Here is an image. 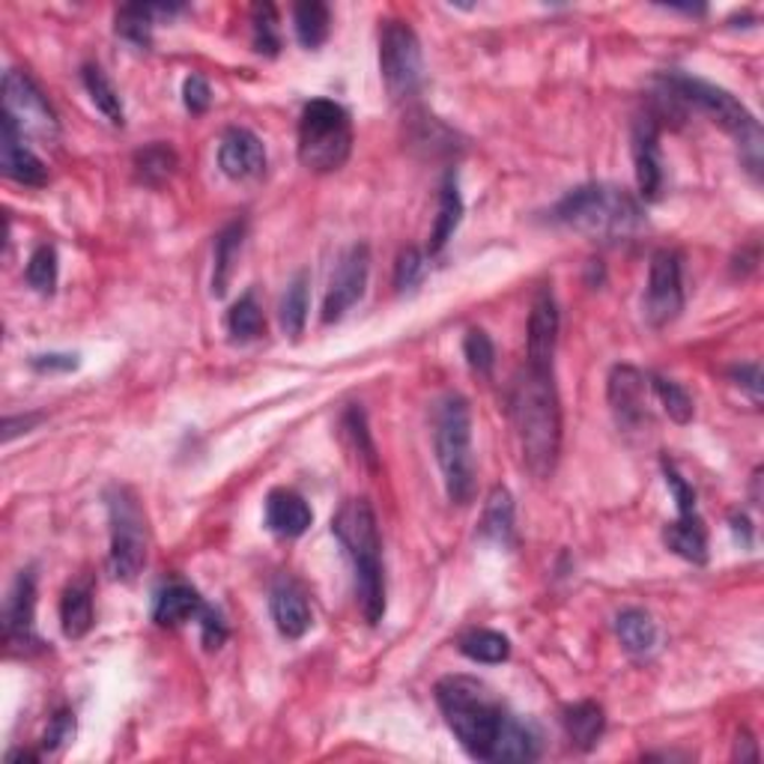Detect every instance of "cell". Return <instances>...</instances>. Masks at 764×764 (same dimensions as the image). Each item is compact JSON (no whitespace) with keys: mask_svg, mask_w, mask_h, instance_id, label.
<instances>
[{"mask_svg":"<svg viewBox=\"0 0 764 764\" xmlns=\"http://www.w3.org/2000/svg\"><path fill=\"white\" fill-rule=\"evenodd\" d=\"M666 546L672 553H678L681 559H687L693 564L707 562V535L705 525L698 520V514L693 516H678L675 523L666 525Z\"/></svg>","mask_w":764,"mask_h":764,"instance_id":"24","label":"cell"},{"mask_svg":"<svg viewBox=\"0 0 764 764\" xmlns=\"http://www.w3.org/2000/svg\"><path fill=\"white\" fill-rule=\"evenodd\" d=\"M177 12V7H123L117 12V33L134 46H150L153 39V24L155 16H171Z\"/></svg>","mask_w":764,"mask_h":764,"instance_id":"31","label":"cell"},{"mask_svg":"<svg viewBox=\"0 0 764 764\" xmlns=\"http://www.w3.org/2000/svg\"><path fill=\"white\" fill-rule=\"evenodd\" d=\"M481 537L499 546H507L514 541V499L505 487H496L490 493L484 516H481Z\"/></svg>","mask_w":764,"mask_h":764,"instance_id":"25","label":"cell"},{"mask_svg":"<svg viewBox=\"0 0 764 764\" xmlns=\"http://www.w3.org/2000/svg\"><path fill=\"white\" fill-rule=\"evenodd\" d=\"M424 272H428V260H424V254H421L419 249L401 251V258L394 263V286H398L401 293H406V290L421 284Z\"/></svg>","mask_w":764,"mask_h":764,"instance_id":"42","label":"cell"},{"mask_svg":"<svg viewBox=\"0 0 764 764\" xmlns=\"http://www.w3.org/2000/svg\"><path fill=\"white\" fill-rule=\"evenodd\" d=\"M463 355H466L469 368L481 376H490L493 364H496V346L490 341V334L484 329H472L463 341Z\"/></svg>","mask_w":764,"mask_h":764,"instance_id":"41","label":"cell"},{"mask_svg":"<svg viewBox=\"0 0 764 764\" xmlns=\"http://www.w3.org/2000/svg\"><path fill=\"white\" fill-rule=\"evenodd\" d=\"M436 702L445 716V723L472 758L490 762L493 744H496L502 723H505V707L499 705L478 678L469 675H449L436 684Z\"/></svg>","mask_w":764,"mask_h":764,"instance_id":"3","label":"cell"},{"mask_svg":"<svg viewBox=\"0 0 764 764\" xmlns=\"http://www.w3.org/2000/svg\"><path fill=\"white\" fill-rule=\"evenodd\" d=\"M334 537L350 555L355 571V601L368 624H380L385 615V573H382V544L376 514L368 499H350L332 520Z\"/></svg>","mask_w":764,"mask_h":764,"instance_id":"2","label":"cell"},{"mask_svg":"<svg viewBox=\"0 0 764 764\" xmlns=\"http://www.w3.org/2000/svg\"><path fill=\"white\" fill-rule=\"evenodd\" d=\"M84 87H87V93H90V99H93V105L99 108V111L111 120V123L114 125L125 123V111H123V102H120V93H117V87L111 84V78H108L102 69L84 67Z\"/></svg>","mask_w":764,"mask_h":764,"instance_id":"34","label":"cell"},{"mask_svg":"<svg viewBox=\"0 0 764 764\" xmlns=\"http://www.w3.org/2000/svg\"><path fill=\"white\" fill-rule=\"evenodd\" d=\"M293 28H296V39L302 46L320 48L332 30V12L320 0H305L293 10Z\"/></svg>","mask_w":764,"mask_h":764,"instance_id":"29","label":"cell"},{"mask_svg":"<svg viewBox=\"0 0 764 764\" xmlns=\"http://www.w3.org/2000/svg\"><path fill=\"white\" fill-rule=\"evenodd\" d=\"M460 651L466 654L472 663H484V666H496L511 657V642L507 636L496 631H472L460 640Z\"/></svg>","mask_w":764,"mask_h":764,"instance_id":"33","label":"cell"},{"mask_svg":"<svg viewBox=\"0 0 764 764\" xmlns=\"http://www.w3.org/2000/svg\"><path fill=\"white\" fill-rule=\"evenodd\" d=\"M562 723L571 744L589 753L601 741L603 728H606V716H603V707L597 702H576V705L564 707Z\"/></svg>","mask_w":764,"mask_h":764,"instance_id":"23","label":"cell"},{"mask_svg":"<svg viewBox=\"0 0 764 764\" xmlns=\"http://www.w3.org/2000/svg\"><path fill=\"white\" fill-rule=\"evenodd\" d=\"M651 389H654V394H657L660 403H663V410H666L668 419L678 421V424H687V421L693 419V398L681 389L678 382L663 380V376H651Z\"/></svg>","mask_w":764,"mask_h":764,"instance_id":"38","label":"cell"},{"mask_svg":"<svg viewBox=\"0 0 764 764\" xmlns=\"http://www.w3.org/2000/svg\"><path fill=\"white\" fill-rule=\"evenodd\" d=\"M203 601L201 594L194 592L191 585H168L159 592L153 606V621L162 624V627H177V624H185L191 619H201Z\"/></svg>","mask_w":764,"mask_h":764,"instance_id":"22","label":"cell"},{"mask_svg":"<svg viewBox=\"0 0 764 764\" xmlns=\"http://www.w3.org/2000/svg\"><path fill=\"white\" fill-rule=\"evenodd\" d=\"M3 114L10 117L24 134H37L46 141H54L60 134L54 108L46 99V93L39 90L37 81L21 69H10L3 76Z\"/></svg>","mask_w":764,"mask_h":764,"instance_id":"10","label":"cell"},{"mask_svg":"<svg viewBox=\"0 0 764 764\" xmlns=\"http://www.w3.org/2000/svg\"><path fill=\"white\" fill-rule=\"evenodd\" d=\"M633 164H636V182H640L642 201H657L666 171H663V153H660V129L654 117H640L633 123Z\"/></svg>","mask_w":764,"mask_h":764,"instance_id":"13","label":"cell"},{"mask_svg":"<svg viewBox=\"0 0 764 764\" xmlns=\"http://www.w3.org/2000/svg\"><path fill=\"white\" fill-rule=\"evenodd\" d=\"M684 308V281H681V254L672 249L654 251L651 258L649 290H645V320L651 325H666Z\"/></svg>","mask_w":764,"mask_h":764,"instance_id":"11","label":"cell"},{"mask_svg":"<svg viewBox=\"0 0 764 764\" xmlns=\"http://www.w3.org/2000/svg\"><path fill=\"white\" fill-rule=\"evenodd\" d=\"M341 428H344V433L353 442V449L359 451V458L368 463V469L376 472V445L371 440V430H368V419H364L362 406H350L344 412V419H341Z\"/></svg>","mask_w":764,"mask_h":764,"instance_id":"39","label":"cell"},{"mask_svg":"<svg viewBox=\"0 0 764 764\" xmlns=\"http://www.w3.org/2000/svg\"><path fill=\"white\" fill-rule=\"evenodd\" d=\"M269 610H272L275 627L286 640H299L311 627V606L305 601V592L290 580H278L269 597Z\"/></svg>","mask_w":764,"mask_h":764,"instance_id":"18","label":"cell"},{"mask_svg":"<svg viewBox=\"0 0 764 764\" xmlns=\"http://www.w3.org/2000/svg\"><path fill=\"white\" fill-rule=\"evenodd\" d=\"M555 341H559V305L550 290H541L529 314V346H525V364L553 371Z\"/></svg>","mask_w":764,"mask_h":764,"instance_id":"15","label":"cell"},{"mask_svg":"<svg viewBox=\"0 0 764 764\" xmlns=\"http://www.w3.org/2000/svg\"><path fill=\"white\" fill-rule=\"evenodd\" d=\"M663 475H666V484L668 490H672V496L678 502V516L696 514V493H693V487L678 475V469L672 466L668 460H663Z\"/></svg>","mask_w":764,"mask_h":764,"instance_id":"44","label":"cell"},{"mask_svg":"<svg viewBox=\"0 0 764 764\" xmlns=\"http://www.w3.org/2000/svg\"><path fill=\"white\" fill-rule=\"evenodd\" d=\"M311 507L293 490H272L267 499V525L278 537H302L311 529Z\"/></svg>","mask_w":764,"mask_h":764,"instance_id":"19","label":"cell"},{"mask_svg":"<svg viewBox=\"0 0 764 764\" xmlns=\"http://www.w3.org/2000/svg\"><path fill=\"white\" fill-rule=\"evenodd\" d=\"M30 364L37 368V371H76L78 368V355H69V353H48V355H33L30 359Z\"/></svg>","mask_w":764,"mask_h":764,"instance_id":"48","label":"cell"},{"mask_svg":"<svg viewBox=\"0 0 764 764\" xmlns=\"http://www.w3.org/2000/svg\"><path fill=\"white\" fill-rule=\"evenodd\" d=\"M308 284H311L308 272H299V275L290 281V286H286L284 299H281V329H284V334H290L293 341H299L302 332H305Z\"/></svg>","mask_w":764,"mask_h":764,"instance_id":"32","label":"cell"},{"mask_svg":"<svg viewBox=\"0 0 764 764\" xmlns=\"http://www.w3.org/2000/svg\"><path fill=\"white\" fill-rule=\"evenodd\" d=\"M228 332L233 341H254L263 332V311H260L254 293H245L228 314Z\"/></svg>","mask_w":764,"mask_h":764,"instance_id":"36","label":"cell"},{"mask_svg":"<svg viewBox=\"0 0 764 764\" xmlns=\"http://www.w3.org/2000/svg\"><path fill=\"white\" fill-rule=\"evenodd\" d=\"M380 69L394 99H403L419 90L421 42L406 21H385L380 37Z\"/></svg>","mask_w":764,"mask_h":764,"instance_id":"9","label":"cell"},{"mask_svg":"<svg viewBox=\"0 0 764 764\" xmlns=\"http://www.w3.org/2000/svg\"><path fill=\"white\" fill-rule=\"evenodd\" d=\"M60 621L69 640H81L93 627V597L84 585H72L60 601Z\"/></svg>","mask_w":764,"mask_h":764,"instance_id":"30","label":"cell"},{"mask_svg":"<svg viewBox=\"0 0 764 764\" xmlns=\"http://www.w3.org/2000/svg\"><path fill=\"white\" fill-rule=\"evenodd\" d=\"M645 376L631 364L612 368L610 382H606V398L615 412L621 428H636L645 421Z\"/></svg>","mask_w":764,"mask_h":764,"instance_id":"17","label":"cell"},{"mask_svg":"<svg viewBox=\"0 0 764 764\" xmlns=\"http://www.w3.org/2000/svg\"><path fill=\"white\" fill-rule=\"evenodd\" d=\"M553 219L585 237L624 239L642 228L645 212L627 189L612 182H589L564 194L553 210Z\"/></svg>","mask_w":764,"mask_h":764,"instance_id":"4","label":"cell"},{"mask_svg":"<svg viewBox=\"0 0 764 764\" xmlns=\"http://www.w3.org/2000/svg\"><path fill=\"white\" fill-rule=\"evenodd\" d=\"M33 612H37V585H33L30 573L21 571V576L12 585L10 597H7V610H3V627H7V640L12 645L37 642V636H33Z\"/></svg>","mask_w":764,"mask_h":764,"instance_id":"20","label":"cell"},{"mask_svg":"<svg viewBox=\"0 0 764 764\" xmlns=\"http://www.w3.org/2000/svg\"><path fill=\"white\" fill-rule=\"evenodd\" d=\"M105 502L111 520V573L129 583L147 564V514L134 490L120 484L108 490Z\"/></svg>","mask_w":764,"mask_h":764,"instance_id":"8","label":"cell"},{"mask_svg":"<svg viewBox=\"0 0 764 764\" xmlns=\"http://www.w3.org/2000/svg\"><path fill=\"white\" fill-rule=\"evenodd\" d=\"M251 28H254V48L260 54H269L275 58L278 48H281V37H278V16L269 3H260L254 7V16H251Z\"/></svg>","mask_w":764,"mask_h":764,"instance_id":"40","label":"cell"},{"mask_svg":"<svg viewBox=\"0 0 764 764\" xmlns=\"http://www.w3.org/2000/svg\"><path fill=\"white\" fill-rule=\"evenodd\" d=\"M735 758H741V762H755V758H758V750H755V741L750 737V732H741V735H737Z\"/></svg>","mask_w":764,"mask_h":764,"instance_id":"50","label":"cell"},{"mask_svg":"<svg viewBox=\"0 0 764 764\" xmlns=\"http://www.w3.org/2000/svg\"><path fill=\"white\" fill-rule=\"evenodd\" d=\"M511 415H514L525 469L546 481L555 472L559 451H562V406H559L553 371L525 364L514 385Z\"/></svg>","mask_w":764,"mask_h":764,"instance_id":"1","label":"cell"},{"mask_svg":"<svg viewBox=\"0 0 764 764\" xmlns=\"http://www.w3.org/2000/svg\"><path fill=\"white\" fill-rule=\"evenodd\" d=\"M460 219H463V198H460L458 180L449 177L440 191V215H436V224H433V233H430V254H440L449 245Z\"/></svg>","mask_w":764,"mask_h":764,"instance_id":"27","label":"cell"},{"mask_svg":"<svg viewBox=\"0 0 764 764\" xmlns=\"http://www.w3.org/2000/svg\"><path fill=\"white\" fill-rule=\"evenodd\" d=\"M0 168L10 180L21 182V185L39 189V185L48 182L42 159L30 147H24V132L7 114H3V123H0Z\"/></svg>","mask_w":764,"mask_h":764,"instance_id":"16","label":"cell"},{"mask_svg":"<svg viewBox=\"0 0 764 764\" xmlns=\"http://www.w3.org/2000/svg\"><path fill=\"white\" fill-rule=\"evenodd\" d=\"M42 419V415H24V419H7V424H3V440L10 442L12 436H19V433H28L37 421Z\"/></svg>","mask_w":764,"mask_h":764,"instance_id":"49","label":"cell"},{"mask_svg":"<svg viewBox=\"0 0 764 764\" xmlns=\"http://www.w3.org/2000/svg\"><path fill=\"white\" fill-rule=\"evenodd\" d=\"M24 278L28 284L42 293V296H51L54 286H58V251L51 245H39L28 260V269H24Z\"/></svg>","mask_w":764,"mask_h":764,"instance_id":"37","label":"cell"},{"mask_svg":"<svg viewBox=\"0 0 764 764\" xmlns=\"http://www.w3.org/2000/svg\"><path fill=\"white\" fill-rule=\"evenodd\" d=\"M663 90H666L678 105H693L702 114H707L716 125H723L744 150V159L750 162V171H758L762 164V129L755 123V117L746 111L735 96L726 93L723 87L707 84L702 78L690 76H666L663 78Z\"/></svg>","mask_w":764,"mask_h":764,"instance_id":"6","label":"cell"},{"mask_svg":"<svg viewBox=\"0 0 764 764\" xmlns=\"http://www.w3.org/2000/svg\"><path fill=\"white\" fill-rule=\"evenodd\" d=\"M433 445L440 460L445 490L454 505L475 499V454H472V410L466 398L445 394L436 406Z\"/></svg>","mask_w":764,"mask_h":764,"instance_id":"5","label":"cell"},{"mask_svg":"<svg viewBox=\"0 0 764 764\" xmlns=\"http://www.w3.org/2000/svg\"><path fill=\"white\" fill-rule=\"evenodd\" d=\"M219 168L228 173L230 180L245 182L258 180L260 173L267 171V150L263 141L251 129L233 125L221 134L219 141Z\"/></svg>","mask_w":764,"mask_h":764,"instance_id":"14","label":"cell"},{"mask_svg":"<svg viewBox=\"0 0 764 764\" xmlns=\"http://www.w3.org/2000/svg\"><path fill=\"white\" fill-rule=\"evenodd\" d=\"M732 532H735L737 537L744 535V544H746V546L753 544V532H750V520H746L744 514H735V516H732Z\"/></svg>","mask_w":764,"mask_h":764,"instance_id":"51","label":"cell"},{"mask_svg":"<svg viewBox=\"0 0 764 764\" xmlns=\"http://www.w3.org/2000/svg\"><path fill=\"white\" fill-rule=\"evenodd\" d=\"M134 168H138V177L150 185H159L173 173L177 168V153H173L168 143H150L147 150L134 155Z\"/></svg>","mask_w":764,"mask_h":764,"instance_id":"35","label":"cell"},{"mask_svg":"<svg viewBox=\"0 0 764 764\" xmlns=\"http://www.w3.org/2000/svg\"><path fill=\"white\" fill-rule=\"evenodd\" d=\"M353 150V123L344 108L332 99L308 102L299 120V162L314 173L344 168Z\"/></svg>","mask_w":764,"mask_h":764,"instance_id":"7","label":"cell"},{"mask_svg":"<svg viewBox=\"0 0 764 764\" xmlns=\"http://www.w3.org/2000/svg\"><path fill=\"white\" fill-rule=\"evenodd\" d=\"M201 631H203V645L207 649H221V642L228 640V627H224V621H221V615L215 610H210V606H203L201 612Z\"/></svg>","mask_w":764,"mask_h":764,"instance_id":"46","label":"cell"},{"mask_svg":"<svg viewBox=\"0 0 764 764\" xmlns=\"http://www.w3.org/2000/svg\"><path fill=\"white\" fill-rule=\"evenodd\" d=\"M732 380H735L744 392H750V398H753L755 403H762V368H758V364H741V368L732 371Z\"/></svg>","mask_w":764,"mask_h":764,"instance_id":"47","label":"cell"},{"mask_svg":"<svg viewBox=\"0 0 764 764\" xmlns=\"http://www.w3.org/2000/svg\"><path fill=\"white\" fill-rule=\"evenodd\" d=\"M182 102L189 108L191 114H203L212 102V90L207 84V78L201 76H189L185 84H182Z\"/></svg>","mask_w":764,"mask_h":764,"instance_id":"45","label":"cell"},{"mask_svg":"<svg viewBox=\"0 0 764 764\" xmlns=\"http://www.w3.org/2000/svg\"><path fill=\"white\" fill-rule=\"evenodd\" d=\"M619 640L631 654H649L657 645V624L645 610H624L615 619Z\"/></svg>","mask_w":764,"mask_h":764,"instance_id":"28","label":"cell"},{"mask_svg":"<svg viewBox=\"0 0 764 764\" xmlns=\"http://www.w3.org/2000/svg\"><path fill=\"white\" fill-rule=\"evenodd\" d=\"M368 275H371V251H368V245H353L334 269L332 284H329L323 302V323H338L364 296Z\"/></svg>","mask_w":764,"mask_h":764,"instance_id":"12","label":"cell"},{"mask_svg":"<svg viewBox=\"0 0 764 764\" xmlns=\"http://www.w3.org/2000/svg\"><path fill=\"white\" fill-rule=\"evenodd\" d=\"M537 753H541V737L535 726L507 714L496 744H493V753H490V762H535Z\"/></svg>","mask_w":764,"mask_h":764,"instance_id":"21","label":"cell"},{"mask_svg":"<svg viewBox=\"0 0 764 764\" xmlns=\"http://www.w3.org/2000/svg\"><path fill=\"white\" fill-rule=\"evenodd\" d=\"M245 242V221H233L221 230L215 239V269H212V293L224 296L228 293L230 278H233V267H237L239 251Z\"/></svg>","mask_w":764,"mask_h":764,"instance_id":"26","label":"cell"},{"mask_svg":"<svg viewBox=\"0 0 764 764\" xmlns=\"http://www.w3.org/2000/svg\"><path fill=\"white\" fill-rule=\"evenodd\" d=\"M76 737V714L72 711H60L54 714V720L48 723L46 735H42V750L46 753H58L63 746Z\"/></svg>","mask_w":764,"mask_h":764,"instance_id":"43","label":"cell"}]
</instances>
